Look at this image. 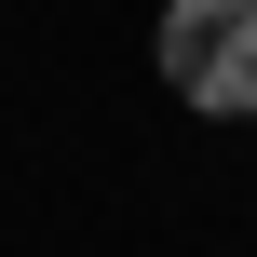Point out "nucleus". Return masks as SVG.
Masks as SVG:
<instances>
[{"label": "nucleus", "mask_w": 257, "mask_h": 257, "mask_svg": "<svg viewBox=\"0 0 257 257\" xmlns=\"http://www.w3.org/2000/svg\"><path fill=\"white\" fill-rule=\"evenodd\" d=\"M163 81L217 122L257 108V0H163Z\"/></svg>", "instance_id": "nucleus-1"}]
</instances>
